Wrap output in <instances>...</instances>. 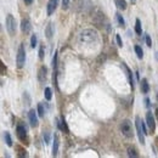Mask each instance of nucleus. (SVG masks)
<instances>
[{
	"label": "nucleus",
	"instance_id": "f257e3e1",
	"mask_svg": "<svg viewBox=\"0 0 158 158\" xmlns=\"http://www.w3.org/2000/svg\"><path fill=\"white\" fill-rule=\"evenodd\" d=\"M120 131L122 134H123L125 137H128V139H131V137H134V130H132V124L129 119H124L122 120L120 123Z\"/></svg>",
	"mask_w": 158,
	"mask_h": 158
},
{
	"label": "nucleus",
	"instance_id": "f03ea898",
	"mask_svg": "<svg viewBox=\"0 0 158 158\" xmlns=\"http://www.w3.org/2000/svg\"><path fill=\"white\" fill-rule=\"evenodd\" d=\"M5 24H6V29L10 35H13L15 33H16V19H15V17L12 16L11 13L7 15L6 16V21H5Z\"/></svg>",
	"mask_w": 158,
	"mask_h": 158
},
{
	"label": "nucleus",
	"instance_id": "7ed1b4c3",
	"mask_svg": "<svg viewBox=\"0 0 158 158\" xmlns=\"http://www.w3.org/2000/svg\"><path fill=\"white\" fill-rule=\"evenodd\" d=\"M97 39V34H96L95 30H84L83 33L80 34V42L81 43H89V42H93V40Z\"/></svg>",
	"mask_w": 158,
	"mask_h": 158
},
{
	"label": "nucleus",
	"instance_id": "20e7f679",
	"mask_svg": "<svg viewBox=\"0 0 158 158\" xmlns=\"http://www.w3.org/2000/svg\"><path fill=\"white\" fill-rule=\"evenodd\" d=\"M16 62H17V67L22 68L24 66V62H26V50H24L23 44L19 45L18 51H17V56H16Z\"/></svg>",
	"mask_w": 158,
	"mask_h": 158
},
{
	"label": "nucleus",
	"instance_id": "39448f33",
	"mask_svg": "<svg viewBox=\"0 0 158 158\" xmlns=\"http://www.w3.org/2000/svg\"><path fill=\"white\" fill-rule=\"evenodd\" d=\"M135 126H136V132L137 136H139V140L142 145H145V131L142 128V120L140 117H136L135 118Z\"/></svg>",
	"mask_w": 158,
	"mask_h": 158
},
{
	"label": "nucleus",
	"instance_id": "423d86ee",
	"mask_svg": "<svg viewBox=\"0 0 158 158\" xmlns=\"http://www.w3.org/2000/svg\"><path fill=\"white\" fill-rule=\"evenodd\" d=\"M16 134H17V137L19 141H22L23 144H27L28 142V136H27V129L24 128L23 125L18 124L17 128H16Z\"/></svg>",
	"mask_w": 158,
	"mask_h": 158
},
{
	"label": "nucleus",
	"instance_id": "0eeeda50",
	"mask_svg": "<svg viewBox=\"0 0 158 158\" xmlns=\"http://www.w3.org/2000/svg\"><path fill=\"white\" fill-rule=\"evenodd\" d=\"M37 113H38V111L35 112V110H30V111H29V113H28L29 123H30V126H32V128H37V126H38V124H39Z\"/></svg>",
	"mask_w": 158,
	"mask_h": 158
},
{
	"label": "nucleus",
	"instance_id": "6e6552de",
	"mask_svg": "<svg viewBox=\"0 0 158 158\" xmlns=\"http://www.w3.org/2000/svg\"><path fill=\"white\" fill-rule=\"evenodd\" d=\"M146 123H147V126L150 128L151 132L153 134L155 130H156V123H155L153 116H152V112H147L146 113Z\"/></svg>",
	"mask_w": 158,
	"mask_h": 158
},
{
	"label": "nucleus",
	"instance_id": "1a4fd4ad",
	"mask_svg": "<svg viewBox=\"0 0 158 158\" xmlns=\"http://www.w3.org/2000/svg\"><path fill=\"white\" fill-rule=\"evenodd\" d=\"M46 79H48V68L45 66H42L38 71V80H39V83L43 84L46 81Z\"/></svg>",
	"mask_w": 158,
	"mask_h": 158
},
{
	"label": "nucleus",
	"instance_id": "9d476101",
	"mask_svg": "<svg viewBox=\"0 0 158 158\" xmlns=\"http://www.w3.org/2000/svg\"><path fill=\"white\" fill-rule=\"evenodd\" d=\"M57 5H58V0H49L48 6H46L48 16H51V15L55 12V10L57 9Z\"/></svg>",
	"mask_w": 158,
	"mask_h": 158
},
{
	"label": "nucleus",
	"instance_id": "9b49d317",
	"mask_svg": "<svg viewBox=\"0 0 158 158\" xmlns=\"http://www.w3.org/2000/svg\"><path fill=\"white\" fill-rule=\"evenodd\" d=\"M123 65V68L125 69V72H126V75H128V79H129V84H130V88H131V90L134 91V89H135V80H134V77H132V72L129 69V67L126 66L125 63H122Z\"/></svg>",
	"mask_w": 158,
	"mask_h": 158
},
{
	"label": "nucleus",
	"instance_id": "f8f14e48",
	"mask_svg": "<svg viewBox=\"0 0 158 158\" xmlns=\"http://www.w3.org/2000/svg\"><path fill=\"white\" fill-rule=\"evenodd\" d=\"M30 29H32V26H30V21L28 18H23L21 21V30L23 33L28 34L30 32Z\"/></svg>",
	"mask_w": 158,
	"mask_h": 158
},
{
	"label": "nucleus",
	"instance_id": "ddd939ff",
	"mask_svg": "<svg viewBox=\"0 0 158 158\" xmlns=\"http://www.w3.org/2000/svg\"><path fill=\"white\" fill-rule=\"evenodd\" d=\"M58 146H60V137L57 134L54 135V145H52V156L56 157L58 153Z\"/></svg>",
	"mask_w": 158,
	"mask_h": 158
},
{
	"label": "nucleus",
	"instance_id": "4468645a",
	"mask_svg": "<svg viewBox=\"0 0 158 158\" xmlns=\"http://www.w3.org/2000/svg\"><path fill=\"white\" fill-rule=\"evenodd\" d=\"M141 83V91L144 94H147L150 91V85H149V81H147L146 78H142V80L140 81Z\"/></svg>",
	"mask_w": 158,
	"mask_h": 158
},
{
	"label": "nucleus",
	"instance_id": "2eb2a0df",
	"mask_svg": "<svg viewBox=\"0 0 158 158\" xmlns=\"http://www.w3.org/2000/svg\"><path fill=\"white\" fill-rule=\"evenodd\" d=\"M45 35H46L48 39H51L54 35V29H52V23H49L46 26V29H45Z\"/></svg>",
	"mask_w": 158,
	"mask_h": 158
},
{
	"label": "nucleus",
	"instance_id": "dca6fc26",
	"mask_svg": "<svg viewBox=\"0 0 158 158\" xmlns=\"http://www.w3.org/2000/svg\"><path fill=\"white\" fill-rule=\"evenodd\" d=\"M114 3H116V6L118 7L119 10H125L126 6H128L125 0H114Z\"/></svg>",
	"mask_w": 158,
	"mask_h": 158
},
{
	"label": "nucleus",
	"instance_id": "f3484780",
	"mask_svg": "<svg viewBox=\"0 0 158 158\" xmlns=\"http://www.w3.org/2000/svg\"><path fill=\"white\" fill-rule=\"evenodd\" d=\"M128 156H129V157H134V158L139 157V153H137V150L135 149L134 146H129V147H128Z\"/></svg>",
	"mask_w": 158,
	"mask_h": 158
},
{
	"label": "nucleus",
	"instance_id": "a211bd4d",
	"mask_svg": "<svg viewBox=\"0 0 158 158\" xmlns=\"http://www.w3.org/2000/svg\"><path fill=\"white\" fill-rule=\"evenodd\" d=\"M116 18H117V22H118V24H119V27H124L125 26V21H124V18H123V16L119 13V12H117L116 13Z\"/></svg>",
	"mask_w": 158,
	"mask_h": 158
},
{
	"label": "nucleus",
	"instance_id": "6ab92c4d",
	"mask_svg": "<svg viewBox=\"0 0 158 158\" xmlns=\"http://www.w3.org/2000/svg\"><path fill=\"white\" fill-rule=\"evenodd\" d=\"M135 32H136L137 35L142 34V27H141V22H140L139 18H137L136 21H135Z\"/></svg>",
	"mask_w": 158,
	"mask_h": 158
},
{
	"label": "nucleus",
	"instance_id": "aec40b11",
	"mask_svg": "<svg viewBox=\"0 0 158 158\" xmlns=\"http://www.w3.org/2000/svg\"><path fill=\"white\" fill-rule=\"evenodd\" d=\"M134 49H135V52H136V55H137V58L142 60V57H144V51H142L141 46H139V45H135Z\"/></svg>",
	"mask_w": 158,
	"mask_h": 158
},
{
	"label": "nucleus",
	"instance_id": "412c9836",
	"mask_svg": "<svg viewBox=\"0 0 158 158\" xmlns=\"http://www.w3.org/2000/svg\"><path fill=\"white\" fill-rule=\"evenodd\" d=\"M44 96H45V99H46L48 101L51 100V99H52L51 89H50V88H45V90H44Z\"/></svg>",
	"mask_w": 158,
	"mask_h": 158
},
{
	"label": "nucleus",
	"instance_id": "4be33fe9",
	"mask_svg": "<svg viewBox=\"0 0 158 158\" xmlns=\"http://www.w3.org/2000/svg\"><path fill=\"white\" fill-rule=\"evenodd\" d=\"M5 142H6V145L9 147L12 146V139H11V135H10V132H5Z\"/></svg>",
	"mask_w": 158,
	"mask_h": 158
},
{
	"label": "nucleus",
	"instance_id": "5701e85b",
	"mask_svg": "<svg viewBox=\"0 0 158 158\" xmlns=\"http://www.w3.org/2000/svg\"><path fill=\"white\" fill-rule=\"evenodd\" d=\"M43 139H44L45 145H49L50 144V132L49 131H44L43 132Z\"/></svg>",
	"mask_w": 158,
	"mask_h": 158
},
{
	"label": "nucleus",
	"instance_id": "b1692460",
	"mask_svg": "<svg viewBox=\"0 0 158 158\" xmlns=\"http://www.w3.org/2000/svg\"><path fill=\"white\" fill-rule=\"evenodd\" d=\"M37 111H38V116L43 118L44 114H45V112H44V107H43L42 104H38V110H37Z\"/></svg>",
	"mask_w": 158,
	"mask_h": 158
},
{
	"label": "nucleus",
	"instance_id": "393cba45",
	"mask_svg": "<svg viewBox=\"0 0 158 158\" xmlns=\"http://www.w3.org/2000/svg\"><path fill=\"white\" fill-rule=\"evenodd\" d=\"M52 67H54V71H57V51H55V55H54V58H52Z\"/></svg>",
	"mask_w": 158,
	"mask_h": 158
},
{
	"label": "nucleus",
	"instance_id": "a878e982",
	"mask_svg": "<svg viewBox=\"0 0 158 158\" xmlns=\"http://www.w3.org/2000/svg\"><path fill=\"white\" fill-rule=\"evenodd\" d=\"M30 46H32L33 49L37 46V35H35V34H33L32 38H30Z\"/></svg>",
	"mask_w": 158,
	"mask_h": 158
},
{
	"label": "nucleus",
	"instance_id": "bb28decb",
	"mask_svg": "<svg viewBox=\"0 0 158 158\" xmlns=\"http://www.w3.org/2000/svg\"><path fill=\"white\" fill-rule=\"evenodd\" d=\"M61 122H62L63 131H65V132H69V129H68V126H67V124H66V120H65V117H63V116H61Z\"/></svg>",
	"mask_w": 158,
	"mask_h": 158
},
{
	"label": "nucleus",
	"instance_id": "cd10ccee",
	"mask_svg": "<svg viewBox=\"0 0 158 158\" xmlns=\"http://www.w3.org/2000/svg\"><path fill=\"white\" fill-rule=\"evenodd\" d=\"M17 150L19 151V152H18V156H19V157H27V156H28V155H27V152H26V150H24V149L17 147Z\"/></svg>",
	"mask_w": 158,
	"mask_h": 158
},
{
	"label": "nucleus",
	"instance_id": "c85d7f7f",
	"mask_svg": "<svg viewBox=\"0 0 158 158\" xmlns=\"http://www.w3.org/2000/svg\"><path fill=\"white\" fill-rule=\"evenodd\" d=\"M145 40H146V45H147V46L151 48L152 46V40H151V37H150L149 34L145 35Z\"/></svg>",
	"mask_w": 158,
	"mask_h": 158
},
{
	"label": "nucleus",
	"instance_id": "c756f323",
	"mask_svg": "<svg viewBox=\"0 0 158 158\" xmlns=\"http://www.w3.org/2000/svg\"><path fill=\"white\" fill-rule=\"evenodd\" d=\"M69 3H71V0H62V9L67 10L69 7Z\"/></svg>",
	"mask_w": 158,
	"mask_h": 158
},
{
	"label": "nucleus",
	"instance_id": "7c9ffc66",
	"mask_svg": "<svg viewBox=\"0 0 158 158\" xmlns=\"http://www.w3.org/2000/svg\"><path fill=\"white\" fill-rule=\"evenodd\" d=\"M23 97H24V102H26V105H30V97H29L28 93H24Z\"/></svg>",
	"mask_w": 158,
	"mask_h": 158
},
{
	"label": "nucleus",
	"instance_id": "2f4dec72",
	"mask_svg": "<svg viewBox=\"0 0 158 158\" xmlns=\"http://www.w3.org/2000/svg\"><path fill=\"white\" fill-rule=\"evenodd\" d=\"M116 39H117V43H118V46H119V48L123 46V42H122V38H120V35H119V34H117V35H116Z\"/></svg>",
	"mask_w": 158,
	"mask_h": 158
},
{
	"label": "nucleus",
	"instance_id": "473e14b6",
	"mask_svg": "<svg viewBox=\"0 0 158 158\" xmlns=\"http://www.w3.org/2000/svg\"><path fill=\"white\" fill-rule=\"evenodd\" d=\"M39 58H40V60L44 58V46H43V45L39 48Z\"/></svg>",
	"mask_w": 158,
	"mask_h": 158
},
{
	"label": "nucleus",
	"instance_id": "72a5a7b5",
	"mask_svg": "<svg viewBox=\"0 0 158 158\" xmlns=\"http://www.w3.org/2000/svg\"><path fill=\"white\" fill-rule=\"evenodd\" d=\"M142 128H144L145 135H147V134H149V132H147V128H146V124H145V122H142Z\"/></svg>",
	"mask_w": 158,
	"mask_h": 158
},
{
	"label": "nucleus",
	"instance_id": "f704fd0d",
	"mask_svg": "<svg viewBox=\"0 0 158 158\" xmlns=\"http://www.w3.org/2000/svg\"><path fill=\"white\" fill-rule=\"evenodd\" d=\"M145 104H146V107H150V106H151V104H150V99H149V97H146V99H145Z\"/></svg>",
	"mask_w": 158,
	"mask_h": 158
},
{
	"label": "nucleus",
	"instance_id": "c9c22d12",
	"mask_svg": "<svg viewBox=\"0 0 158 158\" xmlns=\"http://www.w3.org/2000/svg\"><path fill=\"white\" fill-rule=\"evenodd\" d=\"M23 1H24V4H26V5H30V4H33L34 0H23Z\"/></svg>",
	"mask_w": 158,
	"mask_h": 158
},
{
	"label": "nucleus",
	"instance_id": "e433bc0d",
	"mask_svg": "<svg viewBox=\"0 0 158 158\" xmlns=\"http://www.w3.org/2000/svg\"><path fill=\"white\" fill-rule=\"evenodd\" d=\"M1 74H3V75L5 74V69H4V63H3V62H1Z\"/></svg>",
	"mask_w": 158,
	"mask_h": 158
},
{
	"label": "nucleus",
	"instance_id": "4c0bfd02",
	"mask_svg": "<svg viewBox=\"0 0 158 158\" xmlns=\"http://www.w3.org/2000/svg\"><path fill=\"white\" fill-rule=\"evenodd\" d=\"M155 57H156V60H157V61H158V51H157V52H156V54H155Z\"/></svg>",
	"mask_w": 158,
	"mask_h": 158
},
{
	"label": "nucleus",
	"instance_id": "58836bf2",
	"mask_svg": "<svg viewBox=\"0 0 158 158\" xmlns=\"http://www.w3.org/2000/svg\"><path fill=\"white\" fill-rule=\"evenodd\" d=\"M156 117H157V119H158V108H156Z\"/></svg>",
	"mask_w": 158,
	"mask_h": 158
},
{
	"label": "nucleus",
	"instance_id": "ea45409f",
	"mask_svg": "<svg viewBox=\"0 0 158 158\" xmlns=\"http://www.w3.org/2000/svg\"><path fill=\"white\" fill-rule=\"evenodd\" d=\"M136 1V0H131V3H135Z\"/></svg>",
	"mask_w": 158,
	"mask_h": 158
},
{
	"label": "nucleus",
	"instance_id": "a19ab883",
	"mask_svg": "<svg viewBox=\"0 0 158 158\" xmlns=\"http://www.w3.org/2000/svg\"><path fill=\"white\" fill-rule=\"evenodd\" d=\"M157 100H158V94H157Z\"/></svg>",
	"mask_w": 158,
	"mask_h": 158
}]
</instances>
